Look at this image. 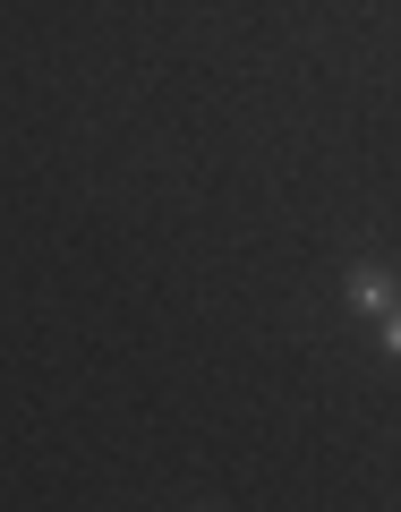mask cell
I'll return each instance as SVG.
<instances>
[{
    "label": "cell",
    "mask_w": 401,
    "mask_h": 512,
    "mask_svg": "<svg viewBox=\"0 0 401 512\" xmlns=\"http://www.w3.org/2000/svg\"><path fill=\"white\" fill-rule=\"evenodd\" d=\"M350 299H359V308H384V274H376V265H359V274H350Z\"/></svg>",
    "instance_id": "1"
},
{
    "label": "cell",
    "mask_w": 401,
    "mask_h": 512,
    "mask_svg": "<svg viewBox=\"0 0 401 512\" xmlns=\"http://www.w3.org/2000/svg\"><path fill=\"white\" fill-rule=\"evenodd\" d=\"M393 350H401V316H393Z\"/></svg>",
    "instance_id": "2"
}]
</instances>
